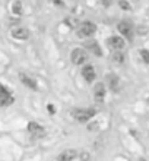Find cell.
I'll use <instances>...</instances> for the list:
<instances>
[{"label": "cell", "mask_w": 149, "mask_h": 161, "mask_svg": "<svg viewBox=\"0 0 149 161\" xmlns=\"http://www.w3.org/2000/svg\"><path fill=\"white\" fill-rule=\"evenodd\" d=\"M97 31V26L92 22H82L76 28V35L79 38H88Z\"/></svg>", "instance_id": "obj_1"}, {"label": "cell", "mask_w": 149, "mask_h": 161, "mask_svg": "<svg viewBox=\"0 0 149 161\" xmlns=\"http://www.w3.org/2000/svg\"><path fill=\"white\" fill-rule=\"evenodd\" d=\"M95 116L94 108H77L73 111V117L81 123H86L88 120H91Z\"/></svg>", "instance_id": "obj_2"}, {"label": "cell", "mask_w": 149, "mask_h": 161, "mask_svg": "<svg viewBox=\"0 0 149 161\" xmlns=\"http://www.w3.org/2000/svg\"><path fill=\"white\" fill-rule=\"evenodd\" d=\"M117 28H119L120 34L123 35L124 38H127V40L133 38V28H132V25H130L129 22H126V21L120 22L119 25H117Z\"/></svg>", "instance_id": "obj_3"}, {"label": "cell", "mask_w": 149, "mask_h": 161, "mask_svg": "<svg viewBox=\"0 0 149 161\" xmlns=\"http://www.w3.org/2000/svg\"><path fill=\"white\" fill-rule=\"evenodd\" d=\"M72 62L75 64H82L86 62V51L82 48H75L72 51Z\"/></svg>", "instance_id": "obj_4"}, {"label": "cell", "mask_w": 149, "mask_h": 161, "mask_svg": "<svg viewBox=\"0 0 149 161\" xmlns=\"http://www.w3.org/2000/svg\"><path fill=\"white\" fill-rule=\"evenodd\" d=\"M10 34H12L13 38H16V40H28L29 31L26 30V28H24V26H16V28H13L10 31Z\"/></svg>", "instance_id": "obj_5"}, {"label": "cell", "mask_w": 149, "mask_h": 161, "mask_svg": "<svg viewBox=\"0 0 149 161\" xmlns=\"http://www.w3.org/2000/svg\"><path fill=\"white\" fill-rule=\"evenodd\" d=\"M28 130H29V133L32 136H35V138H41V136H44V133H45L44 127L40 126L38 123H35V122H31L29 125H28Z\"/></svg>", "instance_id": "obj_6"}, {"label": "cell", "mask_w": 149, "mask_h": 161, "mask_svg": "<svg viewBox=\"0 0 149 161\" xmlns=\"http://www.w3.org/2000/svg\"><path fill=\"white\" fill-rule=\"evenodd\" d=\"M124 40L121 38V37H117V35H113V37H110L108 38V46L113 48V50H121L124 47Z\"/></svg>", "instance_id": "obj_7"}, {"label": "cell", "mask_w": 149, "mask_h": 161, "mask_svg": "<svg viewBox=\"0 0 149 161\" xmlns=\"http://www.w3.org/2000/svg\"><path fill=\"white\" fill-rule=\"evenodd\" d=\"M82 76L85 78L86 82H92V80L95 79V76H97V73H95V69L92 68L91 64L85 66V68L82 69Z\"/></svg>", "instance_id": "obj_8"}, {"label": "cell", "mask_w": 149, "mask_h": 161, "mask_svg": "<svg viewBox=\"0 0 149 161\" xmlns=\"http://www.w3.org/2000/svg\"><path fill=\"white\" fill-rule=\"evenodd\" d=\"M19 79H21L22 84L25 85V86H28V88H31V89L37 88V80L32 79L31 76H28L26 73H19Z\"/></svg>", "instance_id": "obj_9"}, {"label": "cell", "mask_w": 149, "mask_h": 161, "mask_svg": "<svg viewBox=\"0 0 149 161\" xmlns=\"http://www.w3.org/2000/svg\"><path fill=\"white\" fill-rule=\"evenodd\" d=\"M76 158V151L75 149H66L57 157V161H73Z\"/></svg>", "instance_id": "obj_10"}, {"label": "cell", "mask_w": 149, "mask_h": 161, "mask_svg": "<svg viewBox=\"0 0 149 161\" xmlns=\"http://www.w3.org/2000/svg\"><path fill=\"white\" fill-rule=\"evenodd\" d=\"M94 95L95 98L98 100V101H102L104 100V97H105V86H104V84H97L94 86Z\"/></svg>", "instance_id": "obj_11"}, {"label": "cell", "mask_w": 149, "mask_h": 161, "mask_svg": "<svg viewBox=\"0 0 149 161\" xmlns=\"http://www.w3.org/2000/svg\"><path fill=\"white\" fill-rule=\"evenodd\" d=\"M107 82H108V86H110L113 91H115V89L119 88V78L115 76V75H113V73H110V75L107 76Z\"/></svg>", "instance_id": "obj_12"}, {"label": "cell", "mask_w": 149, "mask_h": 161, "mask_svg": "<svg viewBox=\"0 0 149 161\" xmlns=\"http://www.w3.org/2000/svg\"><path fill=\"white\" fill-rule=\"evenodd\" d=\"M111 60L117 64H121L123 63V60H124V56L121 54V51L120 50H114L113 51V54H111Z\"/></svg>", "instance_id": "obj_13"}, {"label": "cell", "mask_w": 149, "mask_h": 161, "mask_svg": "<svg viewBox=\"0 0 149 161\" xmlns=\"http://www.w3.org/2000/svg\"><path fill=\"white\" fill-rule=\"evenodd\" d=\"M12 103H13V97L10 94H6V95H3V97L0 98V106H3V107L10 106Z\"/></svg>", "instance_id": "obj_14"}, {"label": "cell", "mask_w": 149, "mask_h": 161, "mask_svg": "<svg viewBox=\"0 0 149 161\" xmlns=\"http://www.w3.org/2000/svg\"><path fill=\"white\" fill-rule=\"evenodd\" d=\"M12 12L15 13V15H22L24 9H22V3H21V2H15V3L12 4Z\"/></svg>", "instance_id": "obj_15"}, {"label": "cell", "mask_w": 149, "mask_h": 161, "mask_svg": "<svg viewBox=\"0 0 149 161\" xmlns=\"http://www.w3.org/2000/svg\"><path fill=\"white\" fill-rule=\"evenodd\" d=\"M88 47H89L91 50L94 51V53H95L97 56H101V48H99L98 44H97L95 41H94V42H88Z\"/></svg>", "instance_id": "obj_16"}, {"label": "cell", "mask_w": 149, "mask_h": 161, "mask_svg": "<svg viewBox=\"0 0 149 161\" xmlns=\"http://www.w3.org/2000/svg\"><path fill=\"white\" fill-rule=\"evenodd\" d=\"M141 56H142V60L145 63H149V51L148 50H141Z\"/></svg>", "instance_id": "obj_17"}, {"label": "cell", "mask_w": 149, "mask_h": 161, "mask_svg": "<svg viewBox=\"0 0 149 161\" xmlns=\"http://www.w3.org/2000/svg\"><path fill=\"white\" fill-rule=\"evenodd\" d=\"M119 4H120V8L124 9V10H130V9H132V8H130V4H129L126 0H120Z\"/></svg>", "instance_id": "obj_18"}, {"label": "cell", "mask_w": 149, "mask_h": 161, "mask_svg": "<svg viewBox=\"0 0 149 161\" xmlns=\"http://www.w3.org/2000/svg\"><path fill=\"white\" fill-rule=\"evenodd\" d=\"M6 94H9V91L6 89V86H4V85L0 84V98L3 97V95H6Z\"/></svg>", "instance_id": "obj_19"}, {"label": "cell", "mask_w": 149, "mask_h": 161, "mask_svg": "<svg viewBox=\"0 0 149 161\" xmlns=\"http://www.w3.org/2000/svg\"><path fill=\"white\" fill-rule=\"evenodd\" d=\"M82 161H91V158H89V154H88V153H85V154H83V157H82Z\"/></svg>", "instance_id": "obj_20"}, {"label": "cell", "mask_w": 149, "mask_h": 161, "mask_svg": "<svg viewBox=\"0 0 149 161\" xmlns=\"http://www.w3.org/2000/svg\"><path fill=\"white\" fill-rule=\"evenodd\" d=\"M48 110H50V113H54V107L50 104V106H48Z\"/></svg>", "instance_id": "obj_21"}, {"label": "cell", "mask_w": 149, "mask_h": 161, "mask_svg": "<svg viewBox=\"0 0 149 161\" xmlns=\"http://www.w3.org/2000/svg\"><path fill=\"white\" fill-rule=\"evenodd\" d=\"M139 161H145V160H139Z\"/></svg>", "instance_id": "obj_22"}]
</instances>
